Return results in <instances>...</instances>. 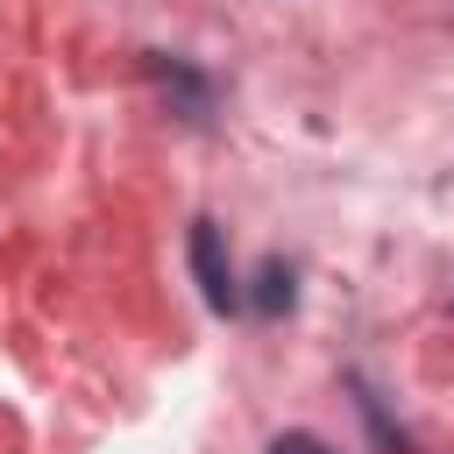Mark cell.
<instances>
[{
  "instance_id": "1",
  "label": "cell",
  "mask_w": 454,
  "mask_h": 454,
  "mask_svg": "<svg viewBox=\"0 0 454 454\" xmlns=\"http://www.w3.org/2000/svg\"><path fill=\"white\" fill-rule=\"evenodd\" d=\"M192 277L206 291L213 312H241V284H234V262H227V241H220V220H192Z\"/></svg>"
},
{
  "instance_id": "2",
  "label": "cell",
  "mask_w": 454,
  "mask_h": 454,
  "mask_svg": "<svg viewBox=\"0 0 454 454\" xmlns=\"http://www.w3.org/2000/svg\"><path fill=\"white\" fill-rule=\"evenodd\" d=\"M149 71H156L170 114H184V121H206V114H213V78H199L192 64H177V57H163V50H149Z\"/></svg>"
},
{
  "instance_id": "4",
  "label": "cell",
  "mask_w": 454,
  "mask_h": 454,
  "mask_svg": "<svg viewBox=\"0 0 454 454\" xmlns=\"http://www.w3.org/2000/svg\"><path fill=\"white\" fill-rule=\"evenodd\" d=\"M262 454H333V447H326L319 433H277V440H270Z\"/></svg>"
},
{
  "instance_id": "3",
  "label": "cell",
  "mask_w": 454,
  "mask_h": 454,
  "mask_svg": "<svg viewBox=\"0 0 454 454\" xmlns=\"http://www.w3.org/2000/svg\"><path fill=\"white\" fill-rule=\"evenodd\" d=\"M291 298H298V270H291L284 255H270V262L255 270V291H241V305H248V312H262V319L291 312Z\"/></svg>"
}]
</instances>
